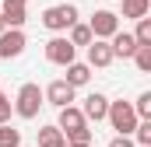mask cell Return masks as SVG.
Instances as JSON below:
<instances>
[{"mask_svg": "<svg viewBox=\"0 0 151 147\" xmlns=\"http://www.w3.org/2000/svg\"><path fill=\"white\" fill-rule=\"evenodd\" d=\"M42 102H46V98H42V88L28 81V84H21V88H18L14 112H18L21 119H35V116H39V109H42Z\"/></svg>", "mask_w": 151, "mask_h": 147, "instance_id": "6da1fadb", "label": "cell"}, {"mask_svg": "<svg viewBox=\"0 0 151 147\" xmlns=\"http://www.w3.org/2000/svg\"><path fill=\"white\" fill-rule=\"evenodd\" d=\"M106 119L113 123L116 133H127V137H130V133H134V126H137V112H134V105H130V102H123V98H119V102H109Z\"/></svg>", "mask_w": 151, "mask_h": 147, "instance_id": "7a4b0ae2", "label": "cell"}, {"mask_svg": "<svg viewBox=\"0 0 151 147\" xmlns=\"http://www.w3.org/2000/svg\"><path fill=\"white\" fill-rule=\"evenodd\" d=\"M74 21H77V7L74 4H56V7H46L42 11V25L49 32H67Z\"/></svg>", "mask_w": 151, "mask_h": 147, "instance_id": "3957f363", "label": "cell"}, {"mask_svg": "<svg viewBox=\"0 0 151 147\" xmlns=\"http://www.w3.org/2000/svg\"><path fill=\"white\" fill-rule=\"evenodd\" d=\"M74 56H77V46H70V39H67V35H53L49 42H46V60H49V63L67 67Z\"/></svg>", "mask_w": 151, "mask_h": 147, "instance_id": "277c9868", "label": "cell"}, {"mask_svg": "<svg viewBox=\"0 0 151 147\" xmlns=\"http://www.w3.org/2000/svg\"><path fill=\"white\" fill-rule=\"evenodd\" d=\"M25 46H28V39H25L21 28H4V32H0V60H14V56H21Z\"/></svg>", "mask_w": 151, "mask_h": 147, "instance_id": "5b68a950", "label": "cell"}, {"mask_svg": "<svg viewBox=\"0 0 151 147\" xmlns=\"http://www.w3.org/2000/svg\"><path fill=\"white\" fill-rule=\"evenodd\" d=\"M88 28H91L95 39H109L113 32H119V14H113V11H95L91 21H88Z\"/></svg>", "mask_w": 151, "mask_h": 147, "instance_id": "8992f818", "label": "cell"}, {"mask_svg": "<svg viewBox=\"0 0 151 147\" xmlns=\"http://www.w3.org/2000/svg\"><path fill=\"white\" fill-rule=\"evenodd\" d=\"M74 91H77V88H70V84H67V81L60 77V81H53V84H49V88L42 91V98H46L49 105L63 109V105H70V102H74Z\"/></svg>", "mask_w": 151, "mask_h": 147, "instance_id": "52a82bcc", "label": "cell"}, {"mask_svg": "<svg viewBox=\"0 0 151 147\" xmlns=\"http://www.w3.org/2000/svg\"><path fill=\"white\" fill-rule=\"evenodd\" d=\"M116 56H113V46L109 39H91L88 42V67H109Z\"/></svg>", "mask_w": 151, "mask_h": 147, "instance_id": "ba28073f", "label": "cell"}, {"mask_svg": "<svg viewBox=\"0 0 151 147\" xmlns=\"http://www.w3.org/2000/svg\"><path fill=\"white\" fill-rule=\"evenodd\" d=\"M81 112H84V119H91V123H102V119H106V112H109V98H106L102 91H91V95L84 98Z\"/></svg>", "mask_w": 151, "mask_h": 147, "instance_id": "9c48e42d", "label": "cell"}, {"mask_svg": "<svg viewBox=\"0 0 151 147\" xmlns=\"http://www.w3.org/2000/svg\"><path fill=\"white\" fill-rule=\"evenodd\" d=\"M109 46H113V56H123V60H130V56L137 53L134 32H113V35H109Z\"/></svg>", "mask_w": 151, "mask_h": 147, "instance_id": "30bf717a", "label": "cell"}, {"mask_svg": "<svg viewBox=\"0 0 151 147\" xmlns=\"http://www.w3.org/2000/svg\"><path fill=\"white\" fill-rule=\"evenodd\" d=\"M84 123H88V119H84V112L77 109L74 102L63 105V109H60V119H56V126H60L63 133H67V130H77V126H84Z\"/></svg>", "mask_w": 151, "mask_h": 147, "instance_id": "8fae6325", "label": "cell"}, {"mask_svg": "<svg viewBox=\"0 0 151 147\" xmlns=\"http://www.w3.org/2000/svg\"><path fill=\"white\" fill-rule=\"evenodd\" d=\"M70 88H84L88 81H91V67L88 63H77V60H70L67 63V77H63Z\"/></svg>", "mask_w": 151, "mask_h": 147, "instance_id": "7c38bea8", "label": "cell"}, {"mask_svg": "<svg viewBox=\"0 0 151 147\" xmlns=\"http://www.w3.org/2000/svg\"><path fill=\"white\" fill-rule=\"evenodd\" d=\"M39 147H67V137H63V130L60 126H42L35 133Z\"/></svg>", "mask_w": 151, "mask_h": 147, "instance_id": "4fadbf2b", "label": "cell"}, {"mask_svg": "<svg viewBox=\"0 0 151 147\" xmlns=\"http://www.w3.org/2000/svg\"><path fill=\"white\" fill-rule=\"evenodd\" d=\"M67 32H70V46H88V42H91V28H88V25H81V21H74V25H70V28H67Z\"/></svg>", "mask_w": 151, "mask_h": 147, "instance_id": "5bb4252c", "label": "cell"}, {"mask_svg": "<svg viewBox=\"0 0 151 147\" xmlns=\"http://www.w3.org/2000/svg\"><path fill=\"white\" fill-rule=\"evenodd\" d=\"M151 11V0H123V18H144Z\"/></svg>", "mask_w": 151, "mask_h": 147, "instance_id": "9a60e30c", "label": "cell"}, {"mask_svg": "<svg viewBox=\"0 0 151 147\" xmlns=\"http://www.w3.org/2000/svg\"><path fill=\"white\" fill-rule=\"evenodd\" d=\"M0 11H4V25H7V28H21V25L28 21L25 7H0Z\"/></svg>", "mask_w": 151, "mask_h": 147, "instance_id": "2e32d148", "label": "cell"}, {"mask_svg": "<svg viewBox=\"0 0 151 147\" xmlns=\"http://www.w3.org/2000/svg\"><path fill=\"white\" fill-rule=\"evenodd\" d=\"M0 147H21V133L11 123H0Z\"/></svg>", "mask_w": 151, "mask_h": 147, "instance_id": "e0dca14e", "label": "cell"}, {"mask_svg": "<svg viewBox=\"0 0 151 147\" xmlns=\"http://www.w3.org/2000/svg\"><path fill=\"white\" fill-rule=\"evenodd\" d=\"M130 60L137 63V70H141V74H151V46H137V53H134Z\"/></svg>", "mask_w": 151, "mask_h": 147, "instance_id": "ac0fdd59", "label": "cell"}, {"mask_svg": "<svg viewBox=\"0 0 151 147\" xmlns=\"http://www.w3.org/2000/svg\"><path fill=\"white\" fill-rule=\"evenodd\" d=\"M134 39H137V46H151V18H148V14L137 18V32H134Z\"/></svg>", "mask_w": 151, "mask_h": 147, "instance_id": "d6986e66", "label": "cell"}, {"mask_svg": "<svg viewBox=\"0 0 151 147\" xmlns=\"http://www.w3.org/2000/svg\"><path fill=\"white\" fill-rule=\"evenodd\" d=\"M134 112H137V119H151V91H141L137 95V102H130Z\"/></svg>", "mask_w": 151, "mask_h": 147, "instance_id": "ffe728a7", "label": "cell"}, {"mask_svg": "<svg viewBox=\"0 0 151 147\" xmlns=\"http://www.w3.org/2000/svg\"><path fill=\"white\" fill-rule=\"evenodd\" d=\"M63 137H67V144H91V130H88V123L77 126V130H67Z\"/></svg>", "mask_w": 151, "mask_h": 147, "instance_id": "44dd1931", "label": "cell"}, {"mask_svg": "<svg viewBox=\"0 0 151 147\" xmlns=\"http://www.w3.org/2000/svg\"><path fill=\"white\" fill-rule=\"evenodd\" d=\"M11 112H14V102L0 91V123H11Z\"/></svg>", "mask_w": 151, "mask_h": 147, "instance_id": "7402d4cb", "label": "cell"}, {"mask_svg": "<svg viewBox=\"0 0 151 147\" xmlns=\"http://www.w3.org/2000/svg\"><path fill=\"white\" fill-rule=\"evenodd\" d=\"M109 147H137V144H134V137H127V133H116L113 140H109Z\"/></svg>", "mask_w": 151, "mask_h": 147, "instance_id": "603a6c76", "label": "cell"}, {"mask_svg": "<svg viewBox=\"0 0 151 147\" xmlns=\"http://www.w3.org/2000/svg\"><path fill=\"white\" fill-rule=\"evenodd\" d=\"M4 7H25V0H4Z\"/></svg>", "mask_w": 151, "mask_h": 147, "instance_id": "cb8c5ba5", "label": "cell"}, {"mask_svg": "<svg viewBox=\"0 0 151 147\" xmlns=\"http://www.w3.org/2000/svg\"><path fill=\"white\" fill-rule=\"evenodd\" d=\"M4 28H7V25H4V11H0V32H4Z\"/></svg>", "mask_w": 151, "mask_h": 147, "instance_id": "d4e9b609", "label": "cell"}, {"mask_svg": "<svg viewBox=\"0 0 151 147\" xmlns=\"http://www.w3.org/2000/svg\"><path fill=\"white\" fill-rule=\"evenodd\" d=\"M67 147H88V144H67Z\"/></svg>", "mask_w": 151, "mask_h": 147, "instance_id": "484cf974", "label": "cell"}]
</instances>
